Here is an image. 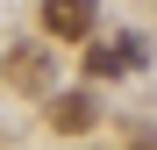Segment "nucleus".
Returning a JSON list of instances; mask_svg holds the SVG:
<instances>
[{
    "label": "nucleus",
    "instance_id": "obj_1",
    "mask_svg": "<svg viewBox=\"0 0 157 150\" xmlns=\"http://www.w3.org/2000/svg\"><path fill=\"white\" fill-rule=\"evenodd\" d=\"M43 29L57 36V43L93 36V0H43Z\"/></svg>",
    "mask_w": 157,
    "mask_h": 150
},
{
    "label": "nucleus",
    "instance_id": "obj_2",
    "mask_svg": "<svg viewBox=\"0 0 157 150\" xmlns=\"http://www.w3.org/2000/svg\"><path fill=\"white\" fill-rule=\"evenodd\" d=\"M136 57H143V43H136V36L93 43V57H86V79H121V71H136Z\"/></svg>",
    "mask_w": 157,
    "mask_h": 150
},
{
    "label": "nucleus",
    "instance_id": "obj_3",
    "mask_svg": "<svg viewBox=\"0 0 157 150\" xmlns=\"http://www.w3.org/2000/svg\"><path fill=\"white\" fill-rule=\"evenodd\" d=\"M93 114H100V107H93V93H64V100H50V121H57L64 136H86V129H93Z\"/></svg>",
    "mask_w": 157,
    "mask_h": 150
},
{
    "label": "nucleus",
    "instance_id": "obj_4",
    "mask_svg": "<svg viewBox=\"0 0 157 150\" xmlns=\"http://www.w3.org/2000/svg\"><path fill=\"white\" fill-rule=\"evenodd\" d=\"M14 57H21V64H14V79L29 86V93H43V86H50V71H43V50H14Z\"/></svg>",
    "mask_w": 157,
    "mask_h": 150
}]
</instances>
